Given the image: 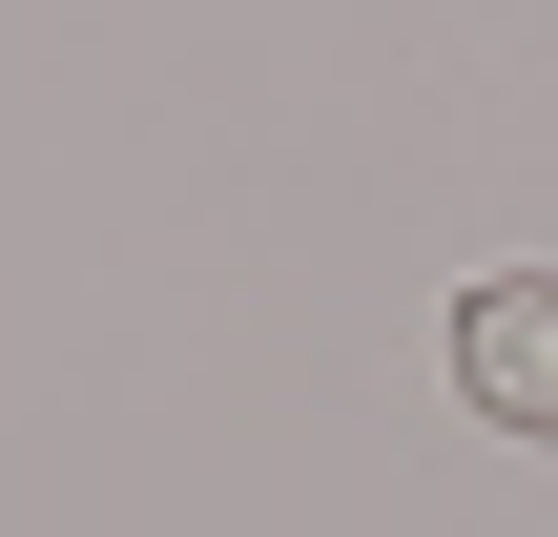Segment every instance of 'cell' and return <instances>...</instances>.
Segmentation results:
<instances>
[{
	"label": "cell",
	"instance_id": "6da1fadb",
	"mask_svg": "<svg viewBox=\"0 0 558 537\" xmlns=\"http://www.w3.org/2000/svg\"><path fill=\"white\" fill-rule=\"evenodd\" d=\"M456 393L497 435H558V269H476L456 290Z\"/></svg>",
	"mask_w": 558,
	"mask_h": 537
}]
</instances>
